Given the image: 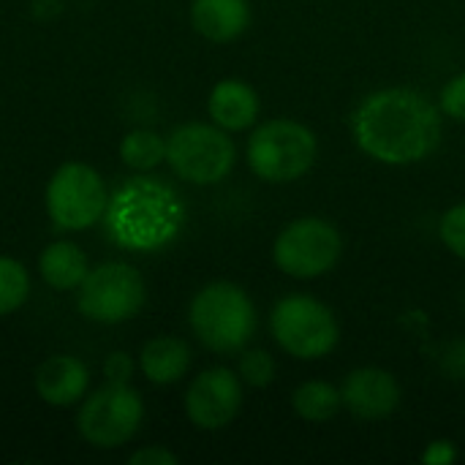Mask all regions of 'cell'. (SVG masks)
Instances as JSON below:
<instances>
[{"label": "cell", "instance_id": "1", "mask_svg": "<svg viewBox=\"0 0 465 465\" xmlns=\"http://www.w3.org/2000/svg\"><path fill=\"white\" fill-rule=\"evenodd\" d=\"M441 112L414 87H384L368 93L351 114L357 147L379 163L411 166L441 144Z\"/></svg>", "mask_w": 465, "mask_h": 465}, {"label": "cell", "instance_id": "2", "mask_svg": "<svg viewBox=\"0 0 465 465\" xmlns=\"http://www.w3.org/2000/svg\"><path fill=\"white\" fill-rule=\"evenodd\" d=\"M104 221L112 240L125 251H161L180 234L185 207L166 183L134 177L109 196Z\"/></svg>", "mask_w": 465, "mask_h": 465}, {"label": "cell", "instance_id": "3", "mask_svg": "<svg viewBox=\"0 0 465 465\" xmlns=\"http://www.w3.org/2000/svg\"><path fill=\"white\" fill-rule=\"evenodd\" d=\"M188 324L196 341L215 354H234L256 332V308L248 292L232 281L202 286L188 305Z\"/></svg>", "mask_w": 465, "mask_h": 465}, {"label": "cell", "instance_id": "4", "mask_svg": "<svg viewBox=\"0 0 465 465\" xmlns=\"http://www.w3.org/2000/svg\"><path fill=\"white\" fill-rule=\"evenodd\" d=\"M319 155L316 134L292 117H272L262 123L245 147L251 172L264 183H294L305 177Z\"/></svg>", "mask_w": 465, "mask_h": 465}, {"label": "cell", "instance_id": "5", "mask_svg": "<svg viewBox=\"0 0 465 465\" xmlns=\"http://www.w3.org/2000/svg\"><path fill=\"white\" fill-rule=\"evenodd\" d=\"M44 207L54 229L87 232L98 226L109 207V188L98 169L84 161H65L57 166L44 191Z\"/></svg>", "mask_w": 465, "mask_h": 465}, {"label": "cell", "instance_id": "6", "mask_svg": "<svg viewBox=\"0 0 465 465\" xmlns=\"http://www.w3.org/2000/svg\"><path fill=\"white\" fill-rule=\"evenodd\" d=\"M166 163L183 183L215 185L234 169L237 147L215 123H183L166 136Z\"/></svg>", "mask_w": 465, "mask_h": 465}, {"label": "cell", "instance_id": "7", "mask_svg": "<svg viewBox=\"0 0 465 465\" xmlns=\"http://www.w3.org/2000/svg\"><path fill=\"white\" fill-rule=\"evenodd\" d=\"M144 422V401L131 384H104L76 406V433L93 450L125 447Z\"/></svg>", "mask_w": 465, "mask_h": 465}, {"label": "cell", "instance_id": "8", "mask_svg": "<svg viewBox=\"0 0 465 465\" xmlns=\"http://www.w3.org/2000/svg\"><path fill=\"white\" fill-rule=\"evenodd\" d=\"M147 302V286L136 267L125 262H104L90 267L76 289V311L93 324H123L139 316Z\"/></svg>", "mask_w": 465, "mask_h": 465}, {"label": "cell", "instance_id": "9", "mask_svg": "<svg viewBox=\"0 0 465 465\" xmlns=\"http://www.w3.org/2000/svg\"><path fill=\"white\" fill-rule=\"evenodd\" d=\"M270 332L275 343L297 360H322L341 341L335 313L308 294L283 297L270 313Z\"/></svg>", "mask_w": 465, "mask_h": 465}, {"label": "cell", "instance_id": "10", "mask_svg": "<svg viewBox=\"0 0 465 465\" xmlns=\"http://www.w3.org/2000/svg\"><path fill=\"white\" fill-rule=\"evenodd\" d=\"M343 253V237L335 223L324 218H297L292 221L272 245V262L281 272L313 281L335 270Z\"/></svg>", "mask_w": 465, "mask_h": 465}, {"label": "cell", "instance_id": "11", "mask_svg": "<svg viewBox=\"0 0 465 465\" xmlns=\"http://www.w3.org/2000/svg\"><path fill=\"white\" fill-rule=\"evenodd\" d=\"M183 406L193 428L223 430L242 409V379L229 368H207L188 384Z\"/></svg>", "mask_w": 465, "mask_h": 465}, {"label": "cell", "instance_id": "12", "mask_svg": "<svg viewBox=\"0 0 465 465\" xmlns=\"http://www.w3.org/2000/svg\"><path fill=\"white\" fill-rule=\"evenodd\" d=\"M341 398L351 417L379 422L401 406V384L384 368H360L346 376Z\"/></svg>", "mask_w": 465, "mask_h": 465}, {"label": "cell", "instance_id": "13", "mask_svg": "<svg viewBox=\"0 0 465 465\" xmlns=\"http://www.w3.org/2000/svg\"><path fill=\"white\" fill-rule=\"evenodd\" d=\"M35 395L52 409L79 406L90 390V371L79 357L52 354L46 357L33 376Z\"/></svg>", "mask_w": 465, "mask_h": 465}, {"label": "cell", "instance_id": "14", "mask_svg": "<svg viewBox=\"0 0 465 465\" xmlns=\"http://www.w3.org/2000/svg\"><path fill=\"white\" fill-rule=\"evenodd\" d=\"M259 106L256 90L242 79H221L207 95L210 120L229 134L248 131L259 117Z\"/></svg>", "mask_w": 465, "mask_h": 465}, {"label": "cell", "instance_id": "15", "mask_svg": "<svg viewBox=\"0 0 465 465\" xmlns=\"http://www.w3.org/2000/svg\"><path fill=\"white\" fill-rule=\"evenodd\" d=\"M191 25L202 38L213 44H229L248 30L251 5L248 0H193Z\"/></svg>", "mask_w": 465, "mask_h": 465}, {"label": "cell", "instance_id": "16", "mask_svg": "<svg viewBox=\"0 0 465 465\" xmlns=\"http://www.w3.org/2000/svg\"><path fill=\"white\" fill-rule=\"evenodd\" d=\"M193 354L183 338L158 335L150 338L139 351V371L155 387H172L191 371Z\"/></svg>", "mask_w": 465, "mask_h": 465}, {"label": "cell", "instance_id": "17", "mask_svg": "<svg viewBox=\"0 0 465 465\" xmlns=\"http://www.w3.org/2000/svg\"><path fill=\"white\" fill-rule=\"evenodd\" d=\"M87 272V253L74 240H54L38 253V275L54 292H76Z\"/></svg>", "mask_w": 465, "mask_h": 465}, {"label": "cell", "instance_id": "18", "mask_svg": "<svg viewBox=\"0 0 465 465\" xmlns=\"http://www.w3.org/2000/svg\"><path fill=\"white\" fill-rule=\"evenodd\" d=\"M292 409L305 422L324 425V422L335 420V414L343 409V398H341V390L335 384L322 381V379H313V381H305V384H300L294 390Z\"/></svg>", "mask_w": 465, "mask_h": 465}, {"label": "cell", "instance_id": "19", "mask_svg": "<svg viewBox=\"0 0 465 465\" xmlns=\"http://www.w3.org/2000/svg\"><path fill=\"white\" fill-rule=\"evenodd\" d=\"M120 161L134 172H153L166 163V136L153 128H134L120 139Z\"/></svg>", "mask_w": 465, "mask_h": 465}, {"label": "cell", "instance_id": "20", "mask_svg": "<svg viewBox=\"0 0 465 465\" xmlns=\"http://www.w3.org/2000/svg\"><path fill=\"white\" fill-rule=\"evenodd\" d=\"M33 292L27 267L14 256H0V316L16 313Z\"/></svg>", "mask_w": 465, "mask_h": 465}, {"label": "cell", "instance_id": "21", "mask_svg": "<svg viewBox=\"0 0 465 465\" xmlns=\"http://www.w3.org/2000/svg\"><path fill=\"white\" fill-rule=\"evenodd\" d=\"M237 376L242 379V384L253 390H264L275 381V360L264 349H248L240 354Z\"/></svg>", "mask_w": 465, "mask_h": 465}, {"label": "cell", "instance_id": "22", "mask_svg": "<svg viewBox=\"0 0 465 465\" xmlns=\"http://www.w3.org/2000/svg\"><path fill=\"white\" fill-rule=\"evenodd\" d=\"M439 232H441L444 245H447L458 259H463L465 262V202L450 207V210L444 213L441 229H439Z\"/></svg>", "mask_w": 465, "mask_h": 465}, {"label": "cell", "instance_id": "23", "mask_svg": "<svg viewBox=\"0 0 465 465\" xmlns=\"http://www.w3.org/2000/svg\"><path fill=\"white\" fill-rule=\"evenodd\" d=\"M439 104H441V112L447 117L465 123V71L458 74V76H452L444 84V90L439 95Z\"/></svg>", "mask_w": 465, "mask_h": 465}, {"label": "cell", "instance_id": "24", "mask_svg": "<svg viewBox=\"0 0 465 465\" xmlns=\"http://www.w3.org/2000/svg\"><path fill=\"white\" fill-rule=\"evenodd\" d=\"M134 360L131 354L125 351H112L104 362V379L109 384H131V376H134Z\"/></svg>", "mask_w": 465, "mask_h": 465}, {"label": "cell", "instance_id": "25", "mask_svg": "<svg viewBox=\"0 0 465 465\" xmlns=\"http://www.w3.org/2000/svg\"><path fill=\"white\" fill-rule=\"evenodd\" d=\"M128 463L131 465H177L180 463V458H177L172 450H166V447H161V444H153V447H142V450H136V452L128 458Z\"/></svg>", "mask_w": 465, "mask_h": 465}, {"label": "cell", "instance_id": "26", "mask_svg": "<svg viewBox=\"0 0 465 465\" xmlns=\"http://www.w3.org/2000/svg\"><path fill=\"white\" fill-rule=\"evenodd\" d=\"M441 368L452 376V379H465V341H455L444 349L441 357Z\"/></svg>", "mask_w": 465, "mask_h": 465}, {"label": "cell", "instance_id": "27", "mask_svg": "<svg viewBox=\"0 0 465 465\" xmlns=\"http://www.w3.org/2000/svg\"><path fill=\"white\" fill-rule=\"evenodd\" d=\"M458 460V450L452 441H433L422 452V463L428 465H452Z\"/></svg>", "mask_w": 465, "mask_h": 465}, {"label": "cell", "instance_id": "28", "mask_svg": "<svg viewBox=\"0 0 465 465\" xmlns=\"http://www.w3.org/2000/svg\"><path fill=\"white\" fill-rule=\"evenodd\" d=\"M63 11V0H33V14L41 19H52Z\"/></svg>", "mask_w": 465, "mask_h": 465}]
</instances>
